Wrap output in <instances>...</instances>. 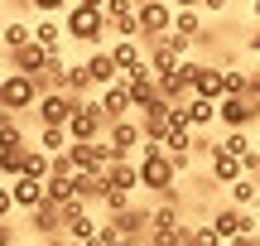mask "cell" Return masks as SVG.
<instances>
[{"label": "cell", "mask_w": 260, "mask_h": 246, "mask_svg": "<svg viewBox=\"0 0 260 246\" xmlns=\"http://www.w3.org/2000/svg\"><path fill=\"white\" fill-rule=\"evenodd\" d=\"M140 183H145L149 193H159V198L178 183V164H174V155H169L164 145H145V150H140Z\"/></svg>", "instance_id": "1"}, {"label": "cell", "mask_w": 260, "mask_h": 246, "mask_svg": "<svg viewBox=\"0 0 260 246\" xmlns=\"http://www.w3.org/2000/svg\"><path fill=\"white\" fill-rule=\"evenodd\" d=\"M63 29H68V39H77V44H92V48H102V34L111 24H106V15L102 10H92V5H68L63 10Z\"/></svg>", "instance_id": "2"}, {"label": "cell", "mask_w": 260, "mask_h": 246, "mask_svg": "<svg viewBox=\"0 0 260 246\" xmlns=\"http://www.w3.org/2000/svg\"><path fill=\"white\" fill-rule=\"evenodd\" d=\"M39 97H44V87H39V77L34 73H5V111H34L39 106Z\"/></svg>", "instance_id": "3"}, {"label": "cell", "mask_w": 260, "mask_h": 246, "mask_svg": "<svg viewBox=\"0 0 260 246\" xmlns=\"http://www.w3.org/2000/svg\"><path fill=\"white\" fill-rule=\"evenodd\" d=\"M106 145H111V160H130L135 150H145V121H130V116L111 121L106 126Z\"/></svg>", "instance_id": "4"}, {"label": "cell", "mask_w": 260, "mask_h": 246, "mask_svg": "<svg viewBox=\"0 0 260 246\" xmlns=\"http://www.w3.org/2000/svg\"><path fill=\"white\" fill-rule=\"evenodd\" d=\"M174 19H178L174 0H145V5H140V29H145V34H140V39H149V44L164 39L169 29H174Z\"/></svg>", "instance_id": "5"}, {"label": "cell", "mask_w": 260, "mask_h": 246, "mask_svg": "<svg viewBox=\"0 0 260 246\" xmlns=\"http://www.w3.org/2000/svg\"><path fill=\"white\" fill-rule=\"evenodd\" d=\"M77 106H82V97H73V92H44L34 106V121L39 126H68Z\"/></svg>", "instance_id": "6"}, {"label": "cell", "mask_w": 260, "mask_h": 246, "mask_svg": "<svg viewBox=\"0 0 260 246\" xmlns=\"http://www.w3.org/2000/svg\"><path fill=\"white\" fill-rule=\"evenodd\" d=\"M106 111H102V102H82L73 111V121H68V135H73V140H102L106 135Z\"/></svg>", "instance_id": "7"}, {"label": "cell", "mask_w": 260, "mask_h": 246, "mask_svg": "<svg viewBox=\"0 0 260 246\" xmlns=\"http://www.w3.org/2000/svg\"><path fill=\"white\" fill-rule=\"evenodd\" d=\"M217 121H222V131H251V126L260 121V111L241 92V97H222V102H217Z\"/></svg>", "instance_id": "8"}, {"label": "cell", "mask_w": 260, "mask_h": 246, "mask_svg": "<svg viewBox=\"0 0 260 246\" xmlns=\"http://www.w3.org/2000/svg\"><path fill=\"white\" fill-rule=\"evenodd\" d=\"M73 164L77 169H106V164H111V145H106V135L102 140H73Z\"/></svg>", "instance_id": "9"}, {"label": "cell", "mask_w": 260, "mask_h": 246, "mask_svg": "<svg viewBox=\"0 0 260 246\" xmlns=\"http://www.w3.org/2000/svg\"><path fill=\"white\" fill-rule=\"evenodd\" d=\"M212 227L222 232V241H232V237H241V232H255V218L232 203V208H217L212 212Z\"/></svg>", "instance_id": "10"}, {"label": "cell", "mask_w": 260, "mask_h": 246, "mask_svg": "<svg viewBox=\"0 0 260 246\" xmlns=\"http://www.w3.org/2000/svg\"><path fill=\"white\" fill-rule=\"evenodd\" d=\"M87 73H92V82H96V87L121 82V63H116L111 48H92V53H87Z\"/></svg>", "instance_id": "11"}, {"label": "cell", "mask_w": 260, "mask_h": 246, "mask_svg": "<svg viewBox=\"0 0 260 246\" xmlns=\"http://www.w3.org/2000/svg\"><path fill=\"white\" fill-rule=\"evenodd\" d=\"M10 193H15V208L19 212H34V208H44L48 203V193H44V179H10Z\"/></svg>", "instance_id": "12"}, {"label": "cell", "mask_w": 260, "mask_h": 246, "mask_svg": "<svg viewBox=\"0 0 260 246\" xmlns=\"http://www.w3.org/2000/svg\"><path fill=\"white\" fill-rule=\"evenodd\" d=\"M48 58H53V48H44L39 39H29L24 48H15V53H10V63H15L19 73H44V68H48Z\"/></svg>", "instance_id": "13"}, {"label": "cell", "mask_w": 260, "mask_h": 246, "mask_svg": "<svg viewBox=\"0 0 260 246\" xmlns=\"http://www.w3.org/2000/svg\"><path fill=\"white\" fill-rule=\"evenodd\" d=\"M130 106H135V102H130L125 77H121V82H111V87H102V111H106V121H121Z\"/></svg>", "instance_id": "14"}, {"label": "cell", "mask_w": 260, "mask_h": 246, "mask_svg": "<svg viewBox=\"0 0 260 246\" xmlns=\"http://www.w3.org/2000/svg\"><path fill=\"white\" fill-rule=\"evenodd\" d=\"M116 227H121V237L125 241H140V237H149V208H125V212H116Z\"/></svg>", "instance_id": "15"}, {"label": "cell", "mask_w": 260, "mask_h": 246, "mask_svg": "<svg viewBox=\"0 0 260 246\" xmlns=\"http://www.w3.org/2000/svg\"><path fill=\"white\" fill-rule=\"evenodd\" d=\"M193 92H198V97H212V102H222V97H226V68H212V63H203V73H198Z\"/></svg>", "instance_id": "16"}, {"label": "cell", "mask_w": 260, "mask_h": 246, "mask_svg": "<svg viewBox=\"0 0 260 246\" xmlns=\"http://www.w3.org/2000/svg\"><path fill=\"white\" fill-rule=\"evenodd\" d=\"M106 179H111V189H125V193L145 189V183H140V164H130V160H111L106 164Z\"/></svg>", "instance_id": "17"}, {"label": "cell", "mask_w": 260, "mask_h": 246, "mask_svg": "<svg viewBox=\"0 0 260 246\" xmlns=\"http://www.w3.org/2000/svg\"><path fill=\"white\" fill-rule=\"evenodd\" d=\"M188 126H193V131H212L217 126V102L212 97H188Z\"/></svg>", "instance_id": "18"}, {"label": "cell", "mask_w": 260, "mask_h": 246, "mask_svg": "<svg viewBox=\"0 0 260 246\" xmlns=\"http://www.w3.org/2000/svg\"><path fill=\"white\" fill-rule=\"evenodd\" d=\"M207 169H212V183H236V179L246 174V169H241V155H226V150H217Z\"/></svg>", "instance_id": "19"}, {"label": "cell", "mask_w": 260, "mask_h": 246, "mask_svg": "<svg viewBox=\"0 0 260 246\" xmlns=\"http://www.w3.org/2000/svg\"><path fill=\"white\" fill-rule=\"evenodd\" d=\"M29 218H34V232H39V237H53V232H63V227H68L58 203H44V208H34Z\"/></svg>", "instance_id": "20"}, {"label": "cell", "mask_w": 260, "mask_h": 246, "mask_svg": "<svg viewBox=\"0 0 260 246\" xmlns=\"http://www.w3.org/2000/svg\"><path fill=\"white\" fill-rule=\"evenodd\" d=\"M39 150H48V155H68V150H73V135H68V126H39Z\"/></svg>", "instance_id": "21"}, {"label": "cell", "mask_w": 260, "mask_h": 246, "mask_svg": "<svg viewBox=\"0 0 260 246\" xmlns=\"http://www.w3.org/2000/svg\"><path fill=\"white\" fill-rule=\"evenodd\" d=\"M178 63H183V58L174 53V44H169V39H154V48H149V68H154V77L159 73H178Z\"/></svg>", "instance_id": "22"}, {"label": "cell", "mask_w": 260, "mask_h": 246, "mask_svg": "<svg viewBox=\"0 0 260 246\" xmlns=\"http://www.w3.org/2000/svg\"><path fill=\"white\" fill-rule=\"evenodd\" d=\"M34 39H39L44 48H53V53H63V24H58L53 15H39V19H34Z\"/></svg>", "instance_id": "23"}, {"label": "cell", "mask_w": 260, "mask_h": 246, "mask_svg": "<svg viewBox=\"0 0 260 246\" xmlns=\"http://www.w3.org/2000/svg\"><path fill=\"white\" fill-rule=\"evenodd\" d=\"M24 160H29V140H19V145H0V164H5V179H19V174H24Z\"/></svg>", "instance_id": "24"}, {"label": "cell", "mask_w": 260, "mask_h": 246, "mask_svg": "<svg viewBox=\"0 0 260 246\" xmlns=\"http://www.w3.org/2000/svg\"><path fill=\"white\" fill-rule=\"evenodd\" d=\"M149 227H183V208H178V198H164L159 208H149Z\"/></svg>", "instance_id": "25"}, {"label": "cell", "mask_w": 260, "mask_h": 246, "mask_svg": "<svg viewBox=\"0 0 260 246\" xmlns=\"http://www.w3.org/2000/svg\"><path fill=\"white\" fill-rule=\"evenodd\" d=\"M92 73H87V63H68V77H63V92H73V97H87L92 92Z\"/></svg>", "instance_id": "26"}, {"label": "cell", "mask_w": 260, "mask_h": 246, "mask_svg": "<svg viewBox=\"0 0 260 246\" xmlns=\"http://www.w3.org/2000/svg\"><path fill=\"white\" fill-rule=\"evenodd\" d=\"M226 189H232V203H236V208H255V203H260V183L251 179V174H241V179L226 183Z\"/></svg>", "instance_id": "27"}, {"label": "cell", "mask_w": 260, "mask_h": 246, "mask_svg": "<svg viewBox=\"0 0 260 246\" xmlns=\"http://www.w3.org/2000/svg\"><path fill=\"white\" fill-rule=\"evenodd\" d=\"M111 53H116V63H121V77L130 73V68H140V63H145V53H140V44H135V39H116V44H111Z\"/></svg>", "instance_id": "28"}, {"label": "cell", "mask_w": 260, "mask_h": 246, "mask_svg": "<svg viewBox=\"0 0 260 246\" xmlns=\"http://www.w3.org/2000/svg\"><path fill=\"white\" fill-rule=\"evenodd\" d=\"M53 174V155L39 150V145H29V160H24V179H48Z\"/></svg>", "instance_id": "29"}, {"label": "cell", "mask_w": 260, "mask_h": 246, "mask_svg": "<svg viewBox=\"0 0 260 246\" xmlns=\"http://www.w3.org/2000/svg\"><path fill=\"white\" fill-rule=\"evenodd\" d=\"M29 39H34V24H24V19H10V24H5V53L24 48Z\"/></svg>", "instance_id": "30"}, {"label": "cell", "mask_w": 260, "mask_h": 246, "mask_svg": "<svg viewBox=\"0 0 260 246\" xmlns=\"http://www.w3.org/2000/svg\"><path fill=\"white\" fill-rule=\"evenodd\" d=\"M149 246H188V227H149Z\"/></svg>", "instance_id": "31"}, {"label": "cell", "mask_w": 260, "mask_h": 246, "mask_svg": "<svg viewBox=\"0 0 260 246\" xmlns=\"http://www.w3.org/2000/svg\"><path fill=\"white\" fill-rule=\"evenodd\" d=\"M68 237H73V241H87V246H96V237H102V222L77 218V222H68Z\"/></svg>", "instance_id": "32"}, {"label": "cell", "mask_w": 260, "mask_h": 246, "mask_svg": "<svg viewBox=\"0 0 260 246\" xmlns=\"http://www.w3.org/2000/svg\"><path fill=\"white\" fill-rule=\"evenodd\" d=\"M44 193H48V203H68L77 193V179H53V174H48V179H44Z\"/></svg>", "instance_id": "33"}, {"label": "cell", "mask_w": 260, "mask_h": 246, "mask_svg": "<svg viewBox=\"0 0 260 246\" xmlns=\"http://www.w3.org/2000/svg\"><path fill=\"white\" fill-rule=\"evenodd\" d=\"M188 246H222V232L212 222H198V227H188Z\"/></svg>", "instance_id": "34"}, {"label": "cell", "mask_w": 260, "mask_h": 246, "mask_svg": "<svg viewBox=\"0 0 260 246\" xmlns=\"http://www.w3.org/2000/svg\"><path fill=\"white\" fill-rule=\"evenodd\" d=\"M111 34L116 39H140L145 29H140V10H130V15H121V19H111Z\"/></svg>", "instance_id": "35"}, {"label": "cell", "mask_w": 260, "mask_h": 246, "mask_svg": "<svg viewBox=\"0 0 260 246\" xmlns=\"http://www.w3.org/2000/svg\"><path fill=\"white\" fill-rule=\"evenodd\" d=\"M174 29H178V34H188V39H203V15H198V10H178Z\"/></svg>", "instance_id": "36"}, {"label": "cell", "mask_w": 260, "mask_h": 246, "mask_svg": "<svg viewBox=\"0 0 260 246\" xmlns=\"http://www.w3.org/2000/svg\"><path fill=\"white\" fill-rule=\"evenodd\" d=\"M130 198H135V193H125V189H106V198H102V208H106V212H111V218H116V212H125V208H135V203H130Z\"/></svg>", "instance_id": "37"}, {"label": "cell", "mask_w": 260, "mask_h": 246, "mask_svg": "<svg viewBox=\"0 0 260 246\" xmlns=\"http://www.w3.org/2000/svg\"><path fill=\"white\" fill-rule=\"evenodd\" d=\"M222 150L226 155H246V150H251V135H246V131H226L222 135Z\"/></svg>", "instance_id": "38"}, {"label": "cell", "mask_w": 260, "mask_h": 246, "mask_svg": "<svg viewBox=\"0 0 260 246\" xmlns=\"http://www.w3.org/2000/svg\"><path fill=\"white\" fill-rule=\"evenodd\" d=\"M87 203H92V198H82V193H73L68 203H58V208H63V222H77V218H87Z\"/></svg>", "instance_id": "39"}, {"label": "cell", "mask_w": 260, "mask_h": 246, "mask_svg": "<svg viewBox=\"0 0 260 246\" xmlns=\"http://www.w3.org/2000/svg\"><path fill=\"white\" fill-rule=\"evenodd\" d=\"M246 87H251V73H241V68H226V97H241Z\"/></svg>", "instance_id": "40"}, {"label": "cell", "mask_w": 260, "mask_h": 246, "mask_svg": "<svg viewBox=\"0 0 260 246\" xmlns=\"http://www.w3.org/2000/svg\"><path fill=\"white\" fill-rule=\"evenodd\" d=\"M29 5H34L39 15H63V10H68V0H29Z\"/></svg>", "instance_id": "41"}, {"label": "cell", "mask_w": 260, "mask_h": 246, "mask_svg": "<svg viewBox=\"0 0 260 246\" xmlns=\"http://www.w3.org/2000/svg\"><path fill=\"white\" fill-rule=\"evenodd\" d=\"M241 169L251 174V179H260V155H255V150H246V155H241Z\"/></svg>", "instance_id": "42"}, {"label": "cell", "mask_w": 260, "mask_h": 246, "mask_svg": "<svg viewBox=\"0 0 260 246\" xmlns=\"http://www.w3.org/2000/svg\"><path fill=\"white\" fill-rule=\"evenodd\" d=\"M15 212V193H10V183H0V218H10Z\"/></svg>", "instance_id": "43"}, {"label": "cell", "mask_w": 260, "mask_h": 246, "mask_svg": "<svg viewBox=\"0 0 260 246\" xmlns=\"http://www.w3.org/2000/svg\"><path fill=\"white\" fill-rule=\"evenodd\" d=\"M246 102L260 111V73H251V87H246Z\"/></svg>", "instance_id": "44"}, {"label": "cell", "mask_w": 260, "mask_h": 246, "mask_svg": "<svg viewBox=\"0 0 260 246\" xmlns=\"http://www.w3.org/2000/svg\"><path fill=\"white\" fill-rule=\"evenodd\" d=\"M0 246H15V227H10L5 218H0Z\"/></svg>", "instance_id": "45"}, {"label": "cell", "mask_w": 260, "mask_h": 246, "mask_svg": "<svg viewBox=\"0 0 260 246\" xmlns=\"http://www.w3.org/2000/svg\"><path fill=\"white\" fill-rule=\"evenodd\" d=\"M198 10H207V15H222V10H226V0H203Z\"/></svg>", "instance_id": "46"}, {"label": "cell", "mask_w": 260, "mask_h": 246, "mask_svg": "<svg viewBox=\"0 0 260 246\" xmlns=\"http://www.w3.org/2000/svg\"><path fill=\"white\" fill-rule=\"evenodd\" d=\"M246 44H251V53L260 58V29H251V39H246Z\"/></svg>", "instance_id": "47"}, {"label": "cell", "mask_w": 260, "mask_h": 246, "mask_svg": "<svg viewBox=\"0 0 260 246\" xmlns=\"http://www.w3.org/2000/svg\"><path fill=\"white\" fill-rule=\"evenodd\" d=\"M174 5H178V10H198L203 0H174Z\"/></svg>", "instance_id": "48"}, {"label": "cell", "mask_w": 260, "mask_h": 246, "mask_svg": "<svg viewBox=\"0 0 260 246\" xmlns=\"http://www.w3.org/2000/svg\"><path fill=\"white\" fill-rule=\"evenodd\" d=\"M0 111H5V73H0Z\"/></svg>", "instance_id": "49"}, {"label": "cell", "mask_w": 260, "mask_h": 246, "mask_svg": "<svg viewBox=\"0 0 260 246\" xmlns=\"http://www.w3.org/2000/svg\"><path fill=\"white\" fill-rule=\"evenodd\" d=\"M77 5H92V10H102V5H106V0H77Z\"/></svg>", "instance_id": "50"}, {"label": "cell", "mask_w": 260, "mask_h": 246, "mask_svg": "<svg viewBox=\"0 0 260 246\" xmlns=\"http://www.w3.org/2000/svg\"><path fill=\"white\" fill-rule=\"evenodd\" d=\"M251 15H255V19H260V0H251Z\"/></svg>", "instance_id": "51"}, {"label": "cell", "mask_w": 260, "mask_h": 246, "mask_svg": "<svg viewBox=\"0 0 260 246\" xmlns=\"http://www.w3.org/2000/svg\"><path fill=\"white\" fill-rule=\"evenodd\" d=\"M68 246H87V241H73V237H68Z\"/></svg>", "instance_id": "52"}, {"label": "cell", "mask_w": 260, "mask_h": 246, "mask_svg": "<svg viewBox=\"0 0 260 246\" xmlns=\"http://www.w3.org/2000/svg\"><path fill=\"white\" fill-rule=\"evenodd\" d=\"M116 246H140V241H116Z\"/></svg>", "instance_id": "53"}, {"label": "cell", "mask_w": 260, "mask_h": 246, "mask_svg": "<svg viewBox=\"0 0 260 246\" xmlns=\"http://www.w3.org/2000/svg\"><path fill=\"white\" fill-rule=\"evenodd\" d=\"M0 44H5V24H0Z\"/></svg>", "instance_id": "54"}, {"label": "cell", "mask_w": 260, "mask_h": 246, "mask_svg": "<svg viewBox=\"0 0 260 246\" xmlns=\"http://www.w3.org/2000/svg\"><path fill=\"white\" fill-rule=\"evenodd\" d=\"M0 183H5V164H0Z\"/></svg>", "instance_id": "55"}, {"label": "cell", "mask_w": 260, "mask_h": 246, "mask_svg": "<svg viewBox=\"0 0 260 246\" xmlns=\"http://www.w3.org/2000/svg\"><path fill=\"white\" fill-rule=\"evenodd\" d=\"M222 246H236V241H222Z\"/></svg>", "instance_id": "56"}, {"label": "cell", "mask_w": 260, "mask_h": 246, "mask_svg": "<svg viewBox=\"0 0 260 246\" xmlns=\"http://www.w3.org/2000/svg\"><path fill=\"white\" fill-rule=\"evenodd\" d=\"M0 5H5V0H0Z\"/></svg>", "instance_id": "57"}]
</instances>
